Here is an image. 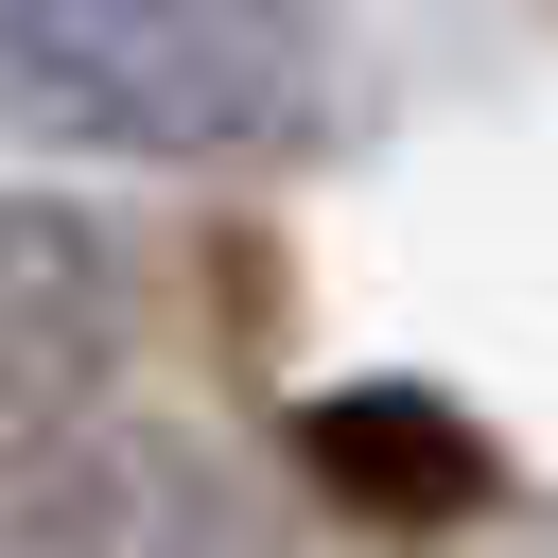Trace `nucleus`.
<instances>
[{
	"label": "nucleus",
	"mask_w": 558,
	"mask_h": 558,
	"mask_svg": "<svg viewBox=\"0 0 558 558\" xmlns=\"http://www.w3.org/2000/svg\"><path fill=\"white\" fill-rule=\"evenodd\" d=\"M349 105L314 0H0V122L105 174H279Z\"/></svg>",
	"instance_id": "obj_1"
},
{
	"label": "nucleus",
	"mask_w": 558,
	"mask_h": 558,
	"mask_svg": "<svg viewBox=\"0 0 558 558\" xmlns=\"http://www.w3.org/2000/svg\"><path fill=\"white\" fill-rule=\"evenodd\" d=\"M140 366V244L87 192H0V488L122 418Z\"/></svg>",
	"instance_id": "obj_2"
},
{
	"label": "nucleus",
	"mask_w": 558,
	"mask_h": 558,
	"mask_svg": "<svg viewBox=\"0 0 558 558\" xmlns=\"http://www.w3.org/2000/svg\"><path fill=\"white\" fill-rule=\"evenodd\" d=\"M0 558H296V506L192 418H105L0 488Z\"/></svg>",
	"instance_id": "obj_3"
},
{
	"label": "nucleus",
	"mask_w": 558,
	"mask_h": 558,
	"mask_svg": "<svg viewBox=\"0 0 558 558\" xmlns=\"http://www.w3.org/2000/svg\"><path fill=\"white\" fill-rule=\"evenodd\" d=\"M296 471L331 506H366V523H471L506 488V453L436 384H331V401H296Z\"/></svg>",
	"instance_id": "obj_4"
}]
</instances>
